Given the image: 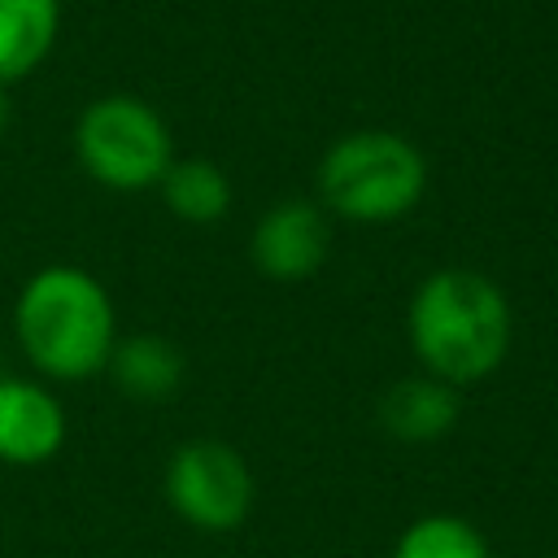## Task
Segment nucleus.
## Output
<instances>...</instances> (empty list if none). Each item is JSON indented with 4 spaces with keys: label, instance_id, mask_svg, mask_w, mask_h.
I'll return each mask as SVG.
<instances>
[{
    "label": "nucleus",
    "instance_id": "1",
    "mask_svg": "<svg viewBox=\"0 0 558 558\" xmlns=\"http://www.w3.org/2000/svg\"><path fill=\"white\" fill-rule=\"evenodd\" d=\"M405 340L423 375L449 388L493 379L514 344V310L501 283L475 266H440L418 279L405 305Z\"/></svg>",
    "mask_w": 558,
    "mask_h": 558
},
{
    "label": "nucleus",
    "instance_id": "2",
    "mask_svg": "<svg viewBox=\"0 0 558 558\" xmlns=\"http://www.w3.org/2000/svg\"><path fill=\"white\" fill-rule=\"evenodd\" d=\"M13 336L35 379L83 384L105 375L118 344V310L109 288L74 262H52L26 275L13 296Z\"/></svg>",
    "mask_w": 558,
    "mask_h": 558
},
{
    "label": "nucleus",
    "instance_id": "3",
    "mask_svg": "<svg viewBox=\"0 0 558 558\" xmlns=\"http://www.w3.org/2000/svg\"><path fill=\"white\" fill-rule=\"evenodd\" d=\"M318 205L357 227H388L418 209L427 192V157L414 140L362 126L327 144L314 170Z\"/></svg>",
    "mask_w": 558,
    "mask_h": 558
},
{
    "label": "nucleus",
    "instance_id": "4",
    "mask_svg": "<svg viewBox=\"0 0 558 558\" xmlns=\"http://www.w3.org/2000/svg\"><path fill=\"white\" fill-rule=\"evenodd\" d=\"M74 161L109 192H148L174 161V135L166 118L126 92L96 96L74 118Z\"/></svg>",
    "mask_w": 558,
    "mask_h": 558
},
{
    "label": "nucleus",
    "instance_id": "5",
    "mask_svg": "<svg viewBox=\"0 0 558 558\" xmlns=\"http://www.w3.org/2000/svg\"><path fill=\"white\" fill-rule=\"evenodd\" d=\"M161 488L170 510L192 532H205V536L240 532L257 501V484L244 453L218 436H196L174 445Z\"/></svg>",
    "mask_w": 558,
    "mask_h": 558
},
{
    "label": "nucleus",
    "instance_id": "6",
    "mask_svg": "<svg viewBox=\"0 0 558 558\" xmlns=\"http://www.w3.org/2000/svg\"><path fill=\"white\" fill-rule=\"evenodd\" d=\"M331 253V214L318 201H275L248 231V262L275 283H301L323 270Z\"/></svg>",
    "mask_w": 558,
    "mask_h": 558
},
{
    "label": "nucleus",
    "instance_id": "7",
    "mask_svg": "<svg viewBox=\"0 0 558 558\" xmlns=\"http://www.w3.org/2000/svg\"><path fill=\"white\" fill-rule=\"evenodd\" d=\"M65 405L44 379L0 375V462L4 466H44L65 445Z\"/></svg>",
    "mask_w": 558,
    "mask_h": 558
},
{
    "label": "nucleus",
    "instance_id": "8",
    "mask_svg": "<svg viewBox=\"0 0 558 558\" xmlns=\"http://www.w3.org/2000/svg\"><path fill=\"white\" fill-rule=\"evenodd\" d=\"M458 414H462V392L423 371L388 384V392L379 397V427L405 445H427L449 436L458 427Z\"/></svg>",
    "mask_w": 558,
    "mask_h": 558
},
{
    "label": "nucleus",
    "instance_id": "9",
    "mask_svg": "<svg viewBox=\"0 0 558 558\" xmlns=\"http://www.w3.org/2000/svg\"><path fill=\"white\" fill-rule=\"evenodd\" d=\"M105 375L131 401H170L183 388L187 357H183V349L170 336L131 331V336H118Z\"/></svg>",
    "mask_w": 558,
    "mask_h": 558
},
{
    "label": "nucleus",
    "instance_id": "10",
    "mask_svg": "<svg viewBox=\"0 0 558 558\" xmlns=\"http://www.w3.org/2000/svg\"><path fill=\"white\" fill-rule=\"evenodd\" d=\"M61 0H0V87L31 78L57 48Z\"/></svg>",
    "mask_w": 558,
    "mask_h": 558
},
{
    "label": "nucleus",
    "instance_id": "11",
    "mask_svg": "<svg viewBox=\"0 0 558 558\" xmlns=\"http://www.w3.org/2000/svg\"><path fill=\"white\" fill-rule=\"evenodd\" d=\"M157 192H161L166 209L187 227H209V222L227 218L231 196H235L227 170L209 157H174L170 170L161 174Z\"/></svg>",
    "mask_w": 558,
    "mask_h": 558
},
{
    "label": "nucleus",
    "instance_id": "12",
    "mask_svg": "<svg viewBox=\"0 0 558 558\" xmlns=\"http://www.w3.org/2000/svg\"><path fill=\"white\" fill-rule=\"evenodd\" d=\"M392 558H493V545L466 514L432 510L401 527Z\"/></svg>",
    "mask_w": 558,
    "mask_h": 558
},
{
    "label": "nucleus",
    "instance_id": "13",
    "mask_svg": "<svg viewBox=\"0 0 558 558\" xmlns=\"http://www.w3.org/2000/svg\"><path fill=\"white\" fill-rule=\"evenodd\" d=\"M9 122H13V100H9V87H0V140H4Z\"/></svg>",
    "mask_w": 558,
    "mask_h": 558
}]
</instances>
